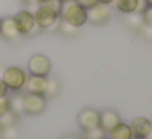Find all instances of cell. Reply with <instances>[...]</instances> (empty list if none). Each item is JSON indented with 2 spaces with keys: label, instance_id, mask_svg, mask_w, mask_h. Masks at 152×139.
I'll return each instance as SVG.
<instances>
[{
  "label": "cell",
  "instance_id": "cell-1",
  "mask_svg": "<svg viewBox=\"0 0 152 139\" xmlns=\"http://www.w3.org/2000/svg\"><path fill=\"white\" fill-rule=\"evenodd\" d=\"M59 18L74 28H80L87 23V8L79 5L75 0H62Z\"/></svg>",
  "mask_w": 152,
  "mask_h": 139
},
{
  "label": "cell",
  "instance_id": "cell-2",
  "mask_svg": "<svg viewBox=\"0 0 152 139\" xmlns=\"http://www.w3.org/2000/svg\"><path fill=\"white\" fill-rule=\"evenodd\" d=\"M34 21H36V26L41 28V30H53L59 25V13L56 10L49 7V5L43 4L38 5L36 12H34Z\"/></svg>",
  "mask_w": 152,
  "mask_h": 139
},
{
  "label": "cell",
  "instance_id": "cell-3",
  "mask_svg": "<svg viewBox=\"0 0 152 139\" xmlns=\"http://www.w3.org/2000/svg\"><path fill=\"white\" fill-rule=\"evenodd\" d=\"M26 72H25L21 67L17 66H10L4 70L2 74V80L5 82L8 90L12 92H20V90L25 89V83H26Z\"/></svg>",
  "mask_w": 152,
  "mask_h": 139
},
{
  "label": "cell",
  "instance_id": "cell-4",
  "mask_svg": "<svg viewBox=\"0 0 152 139\" xmlns=\"http://www.w3.org/2000/svg\"><path fill=\"white\" fill-rule=\"evenodd\" d=\"M77 123L85 132L100 128V111L95 108H83L77 115Z\"/></svg>",
  "mask_w": 152,
  "mask_h": 139
},
{
  "label": "cell",
  "instance_id": "cell-5",
  "mask_svg": "<svg viewBox=\"0 0 152 139\" xmlns=\"http://www.w3.org/2000/svg\"><path fill=\"white\" fill-rule=\"evenodd\" d=\"M28 70L30 75H43L48 77L51 72V61L44 54H34L28 61Z\"/></svg>",
  "mask_w": 152,
  "mask_h": 139
},
{
  "label": "cell",
  "instance_id": "cell-6",
  "mask_svg": "<svg viewBox=\"0 0 152 139\" xmlns=\"http://www.w3.org/2000/svg\"><path fill=\"white\" fill-rule=\"evenodd\" d=\"M17 30L20 34H31L36 30V21H34V15L30 10H20L17 15L13 17Z\"/></svg>",
  "mask_w": 152,
  "mask_h": 139
},
{
  "label": "cell",
  "instance_id": "cell-7",
  "mask_svg": "<svg viewBox=\"0 0 152 139\" xmlns=\"http://www.w3.org/2000/svg\"><path fill=\"white\" fill-rule=\"evenodd\" d=\"M23 110L28 115H41L46 110V97L38 93L23 95Z\"/></svg>",
  "mask_w": 152,
  "mask_h": 139
},
{
  "label": "cell",
  "instance_id": "cell-8",
  "mask_svg": "<svg viewBox=\"0 0 152 139\" xmlns=\"http://www.w3.org/2000/svg\"><path fill=\"white\" fill-rule=\"evenodd\" d=\"M110 18H111V10H110L108 5L96 4L95 7L87 10V21H90L93 25H103Z\"/></svg>",
  "mask_w": 152,
  "mask_h": 139
},
{
  "label": "cell",
  "instance_id": "cell-9",
  "mask_svg": "<svg viewBox=\"0 0 152 139\" xmlns=\"http://www.w3.org/2000/svg\"><path fill=\"white\" fill-rule=\"evenodd\" d=\"M25 89H26V93L44 95L46 90H48V77H43V75H30V77H26Z\"/></svg>",
  "mask_w": 152,
  "mask_h": 139
},
{
  "label": "cell",
  "instance_id": "cell-10",
  "mask_svg": "<svg viewBox=\"0 0 152 139\" xmlns=\"http://www.w3.org/2000/svg\"><path fill=\"white\" fill-rule=\"evenodd\" d=\"M119 123H121V116L115 110H105V111L100 113V128L105 132H110Z\"/></svg>",
  "mask_w": 152,
  "mask_h": 139
},
{
  "label": "cell",
  "instance_id": "cell-11",
  "mask_svg": "<svg viewBox=\"0 0 152 139\" xmlns=\"http://www.w3.org/2000/svg\"><path fill=\"white\" fill-rule=\"evenodd\" d=\"M0 36L4 40L8 41H13L17 40L18 36H21L17 30V25H15L13 17H7V18H2V25H0Z\"/></svg>",
  "mask_w": 152,
  "mask_h": 139
},
{
  "label": "cell",
  "instance_id": "cell-12",
  "mask_svg": "<svg viewBox=\"0 0 152 139\" xmlns=\"http://www.w3.org/2000/svg\"><path fill=\"white\" fill-rule=\"evenodd\" d=\"M129 128H131L134 138H145L149 129H151V121L147 118H144V116H141V118H136Z\"/></svg>",
  "mask_w": 152,
  "mask_h": 139
},
{
  "label": "cell",
  "instance_id": "cell-13",
  "mask_svg": "<svg viewBox=\"0 0 152 139\" xmlns=\"http://www.w3.org/2000/svg\"><path fill=\"white\" fill-rule=\"evenodd\" d=\"M108 134H110V139H132L134 138L131 128H129V124H124V123L116 124Z\"/></svg>",
  "mask_w": 152,
  "mask_h": 139
},
{
  "label": "cell",
  "instance_id": "cell-14",
  "mask_svg": "<svg viewBox=\"0 0 152 139\" xmlns=\"http://www.w3.org/2000/svg\"><path fill=\"white\" fill-rule=\"evenodd\" d=\"M113 4L116 5L119 12L123 13H134L136 12V7H137V0H115Z\"/></svg>",
  "mask_w": 152,
  "mask_h": 139
},
{
  "label": "cell",
  "instance_id": "cell-15",
  "mask_svg": "<svg viewBox=\"0 0 152 139\" xmlns=\"http://www.w3.org/2000/svg\"><path fill=\"white\" fill-rule=\"evenodd\" d=\"M15 123H17V115H15L13 111H10V110H8L5 115L0 116V129L10 128V126L15 124Z\"/></svg>",
  "mask_w": 152,
  "mask_h": 139
},
{
  "label": "cell",
  "instance_id": "cell-16",
  "mask_svg": "<svg viewBox=\"0 0 152 139\" xmlns=\"http://www.w3.org/2000/svg\"><path fill=\"white\" fill-rule=\"evenodd\" d=\"M128 25L134 30H141L142 25H144V18H142L141 13H128V18H126Z\"/></svg>",
  "mask_w": 152,
  "mask_h": 139
},
{
  "label": "cell",
  "instance_id": "cell-17",
  "mask_svg": "<svg viewBox=\"0 0 152 139\" xmlns=\"http://www.w3.org/2000/svg\"><path fill=\"white\" fill-rule=\"evenodd\" d=\"M10 111H13L15 115L25 113L23 110V95H15L13 98H10Z\"/></svg>",
  "mask_w": 152,
  "mask_h": 139
},
{
  "label": "cell",
  "instance_id": "cell-18",
  "mask_svg": "<svg viewBox=\"0 0 152 139\" xmlns=\"http://www.w3.org/2000/svg\"><path fill=\"white\" fill-rule=\"evenodd\" d=\"M0 138L2 139H18L20 138V131H18L17 126H10V128L0 129Z\"/></svg>",
  "mask_w": 152,
  "mask_h": 139
},
{
  "label": "cell",
  "instance_id": "cell-19",
  "mask_svg": "<svg viewBox=\"0 0 152 139\" xmlns=\"http://www.w3.org/2000/svg\"><path fill=\"white\" fill-rule=\"evenodd\" d=\"M59 93V82L57 79H48V90L44 93V97H56Z\"/></svg>",
  "mask_w": 152,
  "mask_h": 139
},
{
  "label": "cell",
  "instance_id": "cell-20",
  "mask_svg": "<svg viewBox=\"0 0 152 139\" xmlns=\"http://www.w3.org/2000/svg\"><path fill=\"white\" fill-rule=\"evenodd\" d=\"M103 136H105V131L102 128H96V129H92V131H87L85 139H102Z\"/></svg>",
  "mask_w": 152,
  "mask_h": 139
},
{
  "label": "cell",
  "instance_id": "cell-21",
  "mask_svg": "<svg viewBox=\"0 0 152 139\" xmlns=\"http://www.w3.org/2000/svg\"><path fill=\"white\" fill-rule=\"evenodd\" d=\"M59 31H61V33H64V34H74L77 31V28L70 26L69 23H66V21L61 20L59 21Z\"/></svg>",
  "mask_w": 152,
  "mask_h": 139
},
{
  "label": "cell",
  "instance_id": "cell-22",
  "mask_svg": "<svg viewBox=\"0 0 152 139\" xmlns=\"http://www.w3.org/2000/svg\"><path fill=\"white\" fill-rule=\"evenodd\" d=\"M10 110V98L8 97H0V116Z\"/></svg>",
  "mask_w": 152,
  "mask_h": 139
},
{
  "label": "cell",
  "instance_id": "cell-23",
  "mask_svg": "<svg viewBox=\"0 0 152 139\" xmlns=\"http://www.w3.org/2000/svg\"><path fill=\"white\" fill-rule=\"evenodd\" d=\"M142 18H144V25L152 26V5H149V7L142 12Z\"/></svg>",
  "mask_w": 152,
  "mask_h": 139
},
{
  "label": "cell",
  "instance_id": "cell-24",
  "mask_svg": "<svg viewBox=\"0 0 152 139\" xmlns=\"http://www.w3.org/2000/svg\"><path fill=\"white\" fill-rule=\"evenodd\" d=\"M75 2L79 5H82L83 8H87V10H88V8H92V7H95V5L98 4V0H75Z\"/></svg>",
  "mask_w": 152,
  "mask_h": 139
},
{
  "label": "cell",
  "instance_id": "cell-25",
  "mask_svg": "<svg viewBox=\"0 0 152 139\" xmlns=\"http://www.w3.org/2000/svg\"><path fill=\"white\" fill-rule=\"evenodd\" d=\"M147 7H149L147 0H137V7H136V12H134V13H141V15H142V12H144Z\"/></svg>",
  "mask_w": 152,
  "mask_h": 139
},
{
  "label": "cell",
  "instance_id": "cell-26",
  "mask_svg": "<svg viewBox=\"0 0 152 139\" xmlns=\"http://www.w3.org/2000/svg\"><path fill=\"white\" fill-rule=\"evenodd\" d=\"M141 31H142V36H144V38L152 40V26H149V25H142Z\"/></svg>",
  "mask_w": 152,
  "mask_h": 139
},
{
  "label": "cell",
  "instance_id": "cell-27",
  "mask_svg": "<svg viewBox=\"0 0 152 139\" xmlns=\"http://www.w3.org/2000/svg\"><path fill=\"white\" fill-rule=\"evenodd\" d=\"M46 5H49L53 10H56L57 13H61V8H62V0H53V2H49V4H46Z\"/></svg>",
  "mask_w": 152,
  "mask_h": 139
},
{
  "label": "cell",
  "instance_id": "cell-28",
  "mask_svg": "<svg viewBox=\"0 0 152 139\" xmlns=\"http://www.w3.org/2000/svg\"><path fill=\"white\" fill-rule=\"evenodd\" d=\"M8 92H10V90L7 89L5 82L2 80V77H0V97H8Z\"/></svg>",
  "mask_w": 152,
  "mask_h": 139
},
{
  "label": "cell",
  "instance_id": "cell-29",
  "mask_svg": "<svg viewBox=\"0 0 152 139\" xmlns=\"http://www.w3.org/2000/svg\"><path fill=\"white\" fill-rule=\"evenodd\" d=\"M25 4H26V5H33V7H38L39 2H38V0H25Z\"/></svg>",
  "mask_w": 152,
  "mask_h": 139
},
{
  "label": "cell",
  "instance_id": "cell-30",
  "mask_svg": "<svg viewBox=\"0 0 152 139\" xmlns=\"http://www.w3.org/2000/svg\"><path fill=\"white\" fill-rule=\"evenodd\" d=\"M115 0H98V4H103V5H110V4H113Z\"/></svg>",
  "mask_w": 152,
  "mask_h": 139
},
{
  "label": "cell",
  "instance_id": "cell-31",
  "mask_svg": "<svg viewBox=\"0 0 152 139\" xmlns=\"http://www.w3.org/2000/svg\"><path fill=\"white\" fill-rule=\"evenodd\" d=\"M145 139H152V121H151V129H149L147 136H145Z\"/></svg>",
  "mask_w": 152,
  "mask_h": 139
},
{
  "label": "cell",
  "instance_id": "cell-32",
  "mask_svg": "<svg viewBox=\"0 0 152 139\" xmlns=\"http://www.w3.org/2000/svg\"><path fill=\"white\" fill-rule=\"evenodd\" d=\"M39 2V5H43V4H49V2H53V0H38Z\"/></svg>",
  "mask_w": 152,
  "mask_h": 139
},
{
  "label": "cell",
  "instance_id": "cell-33",
  "mask_svg": "<svg viewBox=\"0 0 152 139\" xmlns=\"http://www.w3.org/2000/svg\"><path fill=\"white\" fill-rule=\"evenodd\" d=\"M62 139H79V138H75V136H66V138H62Z\"/></svg>",
  "mask_w": 152,
  "mask_h": 139
},
{
  "label": "cell",
  "instance_id": "cell-34",
  "mask_svg": "<svg viewBox=\"0 0 152 139\" xmlns=\"http://www.w3.org/2000/svg\"><path fill=\"white\" fill-rule=\"evenodd\" d=\"M147 4H149V5H152V0H147Z\"/></svg>",
  "mask_w": 152,
  "mask_h": 139
},
{
  "label": "cell",
  "instance_id": "cell-35",
  "mask_svg": "<svg viewBox=\"0 0 152 139\" xmlns=\"http://www.w3.org/2000/svg\"><path fill=\"white\" fill-rule=\"evenodd\" d=\"M132 139H145V138H132Z\"/></svg>",
  "mask_w": 152,
  "mask_h": 139
},
{
  "label": "cell",
  "instance_id": "cell-36",
  "mask_svg": "<svg viewBox=\"0 0 152 139\" xmlns=\"http://www.w3.org/2000/svg\"><path fill=\"white\" fill-rule=\"evenodd\" d=\"M102 139H110V138H106V136H103V138Z\"/></svg>",
  "mask_w": 152,
  "mask_h": 139
},
{
  "label": "cell",
  "instance_id": "cell-37",
  "mask_svg": "<svg viewBox=\"0 0 152 139\" xmlns=\"http://www.w3.org/2000/svg\"><path fill=\"white\" fill-rule=\"evenodd\" d=\"M0 25H2V18H0Z\"/></svg>",
  "mask_w": 152,
  "mask_h": 139
}]
</instances>
